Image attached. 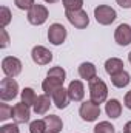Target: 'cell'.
<instances>
[{
	"label": "cell",
	"instance_id": "cell-19",
	"mask_svg": "<svg viewBox=\"0 0 131 133\" xmlns=\"http://www.w3.org/2000/svg\"><path fill=\"white\" fill-rule=\"evenodd\" d=\"M130 81H131L130 74H128L127 71H120V73H116V74L111 76V82H113V85L117 87V88L127 87V85L130 84Z\"/></svg>",
	"mask_w": 131,
	"mask_h": 133
},
{
	"label": "cell",
	"instance_id": "cell-11",
	"mask_svg": "<svg viewBox=\"0 0 131 133\" xmlns=\"http://www.w3.org/2000/svg\"><path fill=\"white\" fill-rule=\"evenodd\" d=\"M14 121L17 124H25L30 121V107L25 104V102H19L14 105Z\"/></svg>",
	"mask_w": 131,
	"mask_h": 133
},
{
	"label": "cell",
	"instance_id": "cell-8",
	"mask_svg": "<svg viewBox=\"0 0 131 133\" xmlns=\"http://www.w3.org/2000/svg\"><path fill=\"white\" fill-rule=\"evenodd\" d=\"M66 39V28L60 23H53L48 28V40L53 45H60Z\"/></svg>",
	"mask_w": 131,
	"mask_h": 133
},
{
	"label": "cell",
	"instance_id": "cell-9",
	"mask_svg": "<svg viewBox=\"0 0 131 133\" xmlns=\"http://www.w3.org/2000/svg\"><path fill=\"white\" fill-rule=\"evenodd\" d=\"M31 57L37 65H46L53 61V53L49 50H46L45 46H34L31 51Z\"/></svg>",
	"mask_w": 131,
	"mask_h": 133
},
{
	"label": "cell",
	"instance_id": "cell-32",
	"mask_svg": "<svg viewBox=\"0 0 131 133\" xmlns=\"http://www.w3.org/2000/svg\"><path fill=\"white\" fill-rule=\"evenodd\" d=\"M123 133H131V121L125 124V127H123Z\"/></svg>",
	"mask_w": 131,
	"mask_h": 133
},
{
	"label": "cell",
	"instance_id": "cell-2",
	"mask_svg": "<svg viewBox=\"0 0 131 133\" xmlns=\"http://www.w3.org/2000/svg\"><path fill=\"white\" fill-rule=\"evenodd\" d=\"M19 91V84L12 77H5L0 82V99L2 101H11L17 96Z\"/></svg>",
	"mask_w": 131,
	"mask_h": 133
},
{
	"label": "cell",
	"instance_id": "cell-7",
	"mask_svg": "<svg viewBox=\"0 0 131 133\" xmlns=\"http://www.w3.org/2000/svg\"><path fill=\"white\" fill-rule=\"evenodd\" d=\"M2 70L3 73L8 76V77H16L20 74L22 71V62L17 59V57H12V56H8L2 61Z\"/></svg>",
	"mask_w": 131,
	"mask_h": 133
},
{
	"label": "cell",
	"instance_id": "cell-18",
	"mask_svg": "<svg viewBox=\"0 0 131 133\" xmlns=\"http://www.w3.org/2000/svg\"><path fill=\"white\" fill-rule=\"evenodd\" d=\"M105 71L110 76H113L116 73H120V71H123V62L117 57H111L105 62Z\"/></svg>",
	"mask_w": 131,
	"mask_h": 133
},
{
	"label": "cell",
	"instance_id": "cell-33",
	"mask_svg": "<svg viewBox=\"0 0 131 133\" xmlns=\"http://www.w3.org/2000/svg\"><path fill=\"white\" fill-rule=\"evenodd\" d=\"M46 3H56V2H59V0H45Z\"/></svg>",
	"mask_w": 131,
	"mask_h": 133
},
{
	"label": "cell",
	"instance_id": "cell-16",
	"mask_svg": "<svg viewBox=\"0 0 131 133\" xmlns=\"http://www.w3.org/2000/svg\"><path fill=\"white\" fill-rule=\"evenodd\" d=\"M49 105H51V101H49V96L48 95H40L37 96L35 99V104H34V111L37 115H45L48 110H49Z\"/></svg>",
	"mask_w": 131,
	"mask_h": 133
},
{
	"label": "cell",
	"instance_id": "cell-24",
	"mask_svg": "<svg viewBox=\"0 0 131 133\" xmlns=\"http://www.w3.org/2000/svg\"><path fill=\"white\" fill-rule=\"evenodd\" d=\"M11 11L6 8V6H2L0 8V26L2 28H5L9 22H11Z\"/></svg>",
	"mask_w": 131,
	"mask_h": 133
},
{
	"label": "cell",
	"instance_id": "cell-29",
	"mask_svg": "<svg viewBox=\"0 0 131 133\" xmlns=\"http://www.w3.org/2000/svg\"><path fill=\"white\" fill-rule=\"evenodd\" d=\"M0 36H2V43H0V46H2V48H6V46L9 45V37H8V33H6L5 28H0Z\"/></svg>",
	"mask_w": 131,
	"mask_h": 133
},
{
	"label": "cell",
	"instance_id": "cell-5",
	"mask_svg": "<svg viewBox=\"0 0 131 133\" xmlns=\"http://www.w3.org/2000/svg\"><path fill=\"white\" fill-rule=\"evenodd\" d=\"M48 19V9L43 6V5H35L34 3L31 6V9L28 11V22L31 25H43Z\"/></svg>",
	"mask_w": 131,
	"mask_h": 133
},
{
	"label": "cell",
	"instance_id": "cell-27",
	"mask_svg": "<svg viewBox=\"0 0 131 133\" xmlns=\"http://www.w3.org/2000/svg\"><path fill=\"white\" fill-rule=\"evenodd\" d=\"M14 3L19 9H28L30 11L31 6L34 5V0H14Z\"/></svg>",
	"mask_w": 131,
	"mask_h": 133
},
{
	"label": "cell",
	"instance_id": "cell-30",
	"mask_svg": "<svg viewBox=\"0 0 131 133\" xmlns=\"http://www.w3.org/2000/svg\"><path fill=\"white\" fill-rule=\"evenodd\" d=\"M117 2V5L119 6H122V8H131V0H116Z\"/></svg>",
	"mask_w": 131,
	"mask_h": 133
},
{
	"label": "cell",
	"instance_id": "cell-31",
	"mask_svg": "<svg viewBox=\"0 0 131 133\" xmlns=\"http://www.w3.org/2000/svg\"><path fill=\"white\" fill-rule=\"evenodd\" d=\"M125 105H127V108L131 110V90L125 95Z\"/></svg>",
	"mask_w": 131,
	"mask_h": 133
},
{
	"label": "cell",
	"instance_id": "cell-3",
	"mask_svg": "<svg viewBox=\"0 0 131 133\" xmlns=\"http://www.w3.org/2000/svg\"><path fill=\"white\" fill-rule=\"evenodd\" d=\"M79 113H80V118L83 121L93 122V121H96L99 116H100V107H99V104L93 102V101H85L80 105Z\"/></svg>",
	"mask_w": 131,
	"mask_h": 133
},
{
	"label": "cell",
	"instance_id": "cell-6",
	"mask_svg": "<svg viewBox=\"0 0 131 133\" xmlns=\"http://www.w3.org/2000/svg\"><path fill=\"white\" fill-rule=\"evenodd\" d=\"M66 19H68V22H69L72 26H76V28H79V30L86 28V26H88V23H90L88 14H86L83 9H77V11H66Z\"/></svg>",
	"mask_w": 131,
	"mask_h": 133
},
{
	"label": "cell",
	"instance_id": "cell-17",
	"mask_svg": "<svg viewBox=\"0 0 131 133\" xmlns=\"http://www.w3.org/2000/svg\"><path fill=\"white\" fill-rule=\"evenodd\" d=\"M105 111H106V115H108L110 118L116 119V118H119L120 113H122V105H120V102L117 99H110L106 102V105H105Z\"/></svg>",
	"mask_w": 131,
	"mask_h": 133
},
{
	"label": "cell",
	"instance_id": "cell-10",
	"mask_svg": "<svg viewBox=\"0 0 131 133\" xmlns=\"http://www.w3.org/2000/svg\"><path fill=\"white\" fill-rule=\"evenodd\" d=\"M114 39L120 46H127L131 43V26L128 23H122L116 28Z\"/></svg>",
	"mask_w": 131,
	"mask_h": 133
},
{
	"label": "cell",
	"instance_id": "cell-22",
	"mask_svg": "<svg viewBox=\"0 0 131 133\" xmlns=\"http://www.w3.org/2000/svg\"><path fill=\"white\" fill-rule=\"evenodd\" d=\"M94 133H116V130L108 121H102L94 127Z\"/></svg>",
	"mask_w": 131,
	"mask_h": 133
},
{
	"label": "cell",
	"instance_id": "cell-28",
	"mask_svg": "<svg viewBox=\"0 0 131 133\" xmlns=\"http://www.w3.org/2000/svg\"><path fill=\"white\" fill-rule=\"evenodd\" d=\"M0 133H19V127L16 124H6L0 129Z\"/></svg>",
	"mask_w": 131,
	"mask_h": 133
},
{
	"label": "cell",
	"instance_id": "cell-20",
	"mask_svg": "<svg viewBox=\"0 0 131 133\" xmlns=\"http://www.w3.org/2000/svg\"><path fill=\"white\" fill-rule=\"evenodd\" d=\"M46 76L51 77V79H54V81H57V82H60V84L63 85L65 77H66V73H65V70H63L62 66H53V68L48 71Z\"/></svg>",
	"mask_w": 131,
	"mask_h": 133
},
{
	"label": "cell",
	"instance_id": "cell-1",
	"mask_svg": "<svg viewBox=\"0 0 131 133\" xmlns=\"http://www.w3.org/2000/svg\"><path fill=\"white\" fill-rule=\"evenodd\" d=\"M88 87H90V96H91V101L96 102V104H102L106 101V96H108V87L106 84L99 79V77H94L91 81H88Z\"/></svg>",
	"mask_w": 131,
	"mask_h": 133
},
{
	"label": "cell",
	"instance_id": "cell-23",
	"mask_svg": "<svg viewBox=\"0 0 131 133\" xmlns=\"http://www.w3.org/2000/svg\"><path fill=\"white\" fill-rule=\"evenodd\" d=\"M30 132L31 133H46V124H45V121H40V119L33 121L30 124Z\"/></svg>",
	"mask_w": 131,
	"mask_h": 133
},
{
	"label": "cell",
	"instance_id": "cell-4",
	"mask_svg": "<svg viewBox=\"0 0 131 133\" xmlns=\"http://www.w3.org/2000/svg\"><path fill=\"white\" fill-rule=\"evenodd\" d=\"M94 17H96V20H97L100 25H111L116 20L117 14L108 5H99L97 8L94 9Z\"/></svg>",
	"mask_w": 131,
	"mask_h": 133
},
{
	"label": "cell",
	"instance_id": "cell-21",
	"mask_svg": "<svg viewBox=\"0 0 131 133\" xmlns=\"http://www.w3.org/2000/svg\"><path fill=\"white\" fill-rule=\"evenodd\" d=\"M35 99H37V96H35L33 88H25L22 91V102H25L28 107L30 105H34L35 104Z\"/></svg>",
	"mask_w": 131,
	"mask_h": 133
},
{
	"label": "cell",
	"instance_id": "cell-25",
	"mask_svg": "<svg viewBox=\"0 0 131 133\" xmlns=\"http://www.w3.org/2000/svg\"><path fill=\"white\" fill-rule=\"evenodd\" d=\"M62 3L66 11H77V9H82L83 0H62Z\"/></svg>",
	"mask_w": 131,
	"mask_h": 133
},
{
	"label": "cell",
	"instance_id": "cell-26",
	"mask_svg": "<svg viewBox=\"0 0 131 133\" xmlns=\"http://www.w3.org/2000/svg\"><path fill=\"white\" fill-rule=\"evenodd\" d=\"M14 113V108L9 107L8 104H0V121H6L8 118H11Z\"/></svg>",
	"mask_w": 131,
	"mask_h": 133
},
{
	"label": "cell",
	"instance_id": "cell-13",
	"mask_svg": "<svg viewBox=\"0 0 131 133\" xmlns=\"http://www.w3.org/2000/svg\"><path fill=\"white\" fill-rule=\"evenodd\" d=\"M53 101H54V104H56V107L57 108H66V105H68V102H69V96H68V90H65L63 87H60V88H57L53 95Z\"/></svg>",
	"mask_w": 131,
	"mask_h": 133
},
{
	"label": "cell",
	"instance_id": "cell-15",
	"mask_svg": "<svg viewBox=\"0 0 131 133\" xmlns=\"http://www.w3.org/2000/svg\"><path fill=\"white\" fill-rule=\"evenodd\" d=\"M96 74H97V70H96L94 64H91V62H83V64H80V66H79V76H80L82 79L91 81V79L96 77Z\"/></svg>",
	"mask_w": 131,
	"mask_h": 133
},
{
	"label": "cell",
	"instance_id": "cell-34",
	"mask_svg": "<svg viewBox=\"0 0 131 133\" xmlns=\"http://www.w3.org/2000/svg\"><path fill=\"white\" fill-rule=\"evenodd\" d=\"M128 61H130V62H131V53H130V54H128Z\"/></svg>",
	"mask_w": 131,
	"mask_h": 133
},
{
	"label": "cell",
	"instance_id": "cell-14",
	"mask_svg": "<svg viewBox=\"0 0 131 133\" xmlns=\"http://www.w3.org/2000/svg\"><path fill=\"white\" fill-rule=\"evenodd\" d=\"M43 121L46 124V133H59L63 127L62 119L56 115H48V116H45Z\"/></svg>",
	"mask_w": 131,
	"mask_h": 133
},
{
	"label": "cell",
	"instance_id": "cell-12",
	"mask_svg": "<svg viewBox=\"0 0 131 133\" xmlns=\"http://www.w3.org/2000/svg\"><path fill=\"white\" fill-rule=\"evenodd\" d=\"M66 90H68V96L71 101H82L85 96V88L80 81H72Z\"/></svg>",
	"mask_w": 131,
	"mask_h": 133
}]
</instances>
